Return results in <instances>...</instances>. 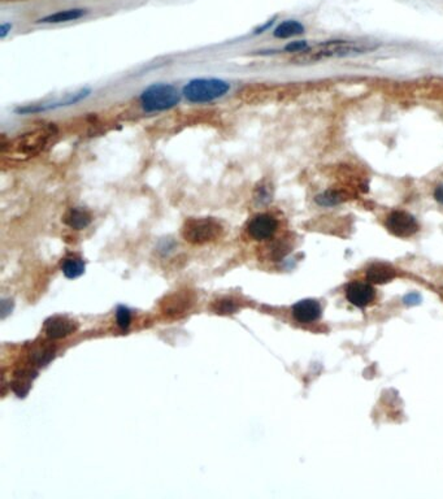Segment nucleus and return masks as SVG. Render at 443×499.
Segmentation results:
<instances>
[{
	"mask_svg": "<svg viewBox=\"0 0 443 499\" xmlns=\"http://www.w3.org/2000/svg\"><path fill=\"white\" fill-rule=\"evenodd\" d=\"M180 100H181V93L171 83L150 85L139 96L141 107L147 114L172 110L180 103Z\"/></svg>",
	"mask_w": 443,
	"mask_h": 499,
	"instance_id": "nucleus-2",
	"label": "nucleus"
},
{
	"mask_svg": "<svg viewBox=\"0 0 443 499\" xmlns=\"http://www.w3.org/2000/svg\"><path fill=\"white\" fill-rule=\"evenodd\" d=\"M343 200L342 194L338 191H334V190H329V191H325L322 194H320L319 197H316V202L319 203L320 206H336Z\"/></svg>",
	"mask_w": 443,
	"mask_h": 499,
	"instance_id": "nucleus-18",
	"label": "nucleus"
},
{
	"mask_svg": "<svg viewBox=\"0 0 443 499\" xmlns=\"http://www.w3.org/2000/svg\"><path fill=\"white\" fill-rule=\"evenodd\" d=\"M395 277V270L390 265L377 263L370 267L367 270V280L372 283H386Z\"/></svg>",
	"mask_w": 443,
	"mask_h": 499,
	"instance_id": "nucleus-11",
	"label": "nucleus"
},
{
	"mask_svg": "<svg viewBox=\"0 0 443 499\" xmlns=\"http://www.w3.org/2000/svg\"><path fill=\"white\" fill-rule=\"evenodd\" d=\"M293 315L295 320L302 324L316 322L321 316V306L315 299H304L293 307Z\"/></svg>",
	"mask_w": 443,
	"mask_h": 499,
	"instance_id": "nucleus-9",
	"label": "nucleus"
},
{
	"mask_svg": "<svg viewBox=\"0 0 443 499\" xmlns=\"http://www.w3.org/2000/svg\"><path fill=\"white\" fill-rule=\"evenodd\" d=\"M87 13V10H65L56 12L49 15L46 17H43L38 22L42 24H62V22H69V21L78 20L83 17Z\"/></svg>",
	"mask_w": 443,
	"mask_h": 499,
	"instance_id": "nucleus-14",
	"label": "nucleus"
},
{
	"mask_svg": "<svg viewBox=\"0 0 443 499\" xmlns=\"http://www.w3.org/2000/svg\"><path fill=\"white\" fill-rule=\"evenodd\" d=\"M434 198H435L440 203H442L443 204V185H441V186H438L435 189V191H434Z\"/></svg>",
	"mask_w": 443,
	"mask_h": 499,
	"instance_id": "nucleus-25",
	"label": "nucleus"
},
{
	"mask_svg": "<svg viewBox=\"0 0 443 499\" xmlns=\"http://www.w3.org/2000/svg\"><path fill=\"white\" fill-rule=\"evenodd\" d=\"M346 297L350 301L351 304L364 308L367 306H370L372 301H374L376 292L374 289L372 288L371 283H365V282H352L347 289H346Z\"/></svg>",
	"mask_w": 443,
	"mask_h": 499,
	"instance_id": "nucleus-8",
	"label": "nucleus"
},
{
	"mask_svg": "<svg viewBox=\"0 0 443 499\" xmlns=\"http://www.w3.org/2000/svg\"><path fill=\"white\" fill-rule=\"evenodd\" d=\"M230 91V83L220 78H196L186 83L182 95L190 103H211Z\"/></svg>",
	"mask_w": 443,
	"mask_h": 499,
	"instance_id": "nucleus-3",
	"label": "nucleus"
},
{
	"mask_svg": "<svg viewBox=\"0 0 443 499\" xmlns=\"http://www.w3.org/2000/svg\"><path fill=\"white\" fill-rule=\"evenodd\" d=\"M116 320H117L119 326L125 331L129 328V325L132 322V313L124 306H120L116 311Z\"/></svg>",
	"mask_w": 443,
	"mask_h": 499,
	"instance_id": "nucleus-19",
	"label": "nucleus"
},
{
	"mask_svg": "<svg viewBox=\"0 0 443 499\" xmlns=\"http://www.w3.org/2000/svg\"><path fill=\"white\" fill-rule=\"evenodd\" d=\"M277 228L279 222L275 216L269 213H259L248 222L247 231L251 238L255 240H266L275 236Z\"/></svg>",
	"mask_w": 443,
	"mask_h": 499,
	"instance_id": "nucleus-5",
	"label": "nucleus"
},
{
	"mask_svg": "<svg viewBox=\"0 0 443 499\" xmlns=\"http://www.w3.org/2000/svg\"><path fill=\"white\" fill-rule=\"evenodd\" d=\"M65 224L68 227H71L76 230H82L86 229L90 222H92V216L87 211H85L82 208H72L64 218Z\"/></svg>",
	"mask_w": 443,
	"mask_h": 499,
	"instance_id": "nucleus-12",
	"label": "nucleus"
},
{
	"mask_svg": "<svg viewBox=\"0 0 443 499\" xmlns=\"http://www.w3.org/2000/svg\"><path fill=\"white\" fill-rule=\"evenodd\" d=\"M62 273L65 274V277L68 279H77L80 276H82L85 272V261L80 256H68L65 258L62 264Z\"/></svg>",
	"mask_w": 443,
	"mask_h": 499,
	"instance_id": "nucleus-16",
	"label": "nucleus"
},
{
	"mask_svg": "<svg viewBox=\"0 0 443 499\" xmlns=\"http://www.w3.org/2000/svg\"><path fill=\"white\" fill-rule=\"evenodd\" d=\"M376 46L371 43L355 41H330L320 43L307 49L306 51L299 52L298 56L293 59V62L298 64H311V62H321L327 59H336V58H346L354 56L359 53H365L367 51L374 50Z\"/></svg>",
	"mask_w": 443,
	"mask_h": 499,
	"instance_id": "nucleus-1",
	"label": "nucleus"
},
{
	"mask_svg": "<svg viewBox=\"0 0 443 499\" xmlns=\"http://www.w3.org/2000/svg\"><path fill=\"white\" fill-rule=\"evenodd\" d=\"M309 49V44L306 41L291 42L286 47L285 51L288 52H303Z\"/></svg>",
	"mask_w": 443,
	"mask_h": 499,
	"instance_id": "nucleus-23",
	"label": "nucleus"
},
{
	"mask_svg": "<svg viewBox=\"0 0 443 499\" xmlns=\"http://www.w3.org/2000/svg\"><path fill=\"white\" fill-rule=\"evenodd\" d=\"M190 307L189 298L182 295H172L164 301V311L168 315H178Z\"/></svg>",
	"mask_w": 443,
	"mask_h": 499,
	"instance_id": "nucleus-17",
	"label": "nucleus"
},
{
	"mask_svg": "<svg viewBox=\"0 0 443 499\" xmlns=\"http://www.w3.org/2000/svg\"><path fill=\"white\" fill-rule=\"evenodd\" d=\"M52 358H53V351H52L51 349H44V350L35 353V360L38 362L40 365L49 363Z\"/></svg>",
	"mask_w": 443,
	"mask_h": 499,
	"instance_id": "nucleus-22",
	"label": "nucleus"
},
{
	"mask_svg": "<svg viewBox=\"0 0 443 499\" xmlns=\"http://www.w3.org/2000/svg\"><path fill=\"white\" fill-rule=\"evenodd\" d=\"M386 227L394 236L401 238H408L419 230V224L415 218L403 211H395L390 213L386 221Z\"/></svg>",
	"mask_w": 443,
	"mask_h": 499,
	"instance_id": "nucleus-6",
	"label": "nucleus"
},
{
	"mask_svg": "<svg viewBox=\"0 0 443 499\" xmlns=\"http://www.w3.org/2000/svg\"><path fill=\"white\" fill-rule=\"evenodd\" d=\"M74 331H76L74 322L64 316H53L44 322V332L52 340L67 337Z\"/></svg>",
	"mask_w": 443,
	"mask_h": 499,
	"instance_id": "nucleus-10",
	"label": "nucleus"
},
{
	"mask_svg": "<svg viewBox=\"0 0 443 499\" xmlns=\"http://www.w3.org/2000/svg\"><path fill=\"white\" fill-rule=\"evenodd\" d=\"M255 199L258 200L259 203H268L269 200L272 199V198H270L269 187L267 186V185H260V186L257 189Z\"/></svg>",
	"mask_w": 443,
	"mask_h": 499,
	"instance_id": "nucleus-21",
	"label": "nucleus"
},
{
	"mask_svg": "<svg viewBox=\"0 0 443 499\" xmlns=\"http://www.w3.org/2000/svg\"><path fill=\"white\" fill-rule=\"evenodd\" d=\"M223 233V227L215 218H190L185 222L182 230L184 238L194 243L203 245L218 238Z\"/></svg>",
	"mask_w": 443,
	"mask_h": 499,
	"instance_id": "nucleus-4",
	"label": "nucleus"
},
{
	"mask_svg": "<svg viewBox=\"0 0 443 499\" xmlns=\"http://www.w3.org/2000/svg\"><path fill=\"white\" fill-rule=\"evenodd\" d=\"M47 135H51V133H47V132H34L31 134H26L25 137L21 138V143L17 146H21L20 148L25 152H37L42 148V146L44 145L46 139H47Z\"/></svg>",
	"mask_w": 443,
	"mask_h": 499,
	"instance_id": "nucleus-13",
	"label": "nucleus"
},
{
	"mask_svg": "<svg viewBox=\"0 0 443 499\" xmlns=\"http://www.w3.org/2000/svg\"><path fill=\"white\" fill-rule=\"evenodd\" d=\"M215 311L216 313L221 315H227V313H233L237 310V306L234 301H229V299H223V301H217L215 303Z\"/></svg>",
	"mask_w": 443,
	"mask_h": 499,
	"instance_id": "nucleus-20",
	"label": "nucleus"
},
{
	"mask_svg": "<svg viewBox=\"0 0 443 499\" xmlns=\"http://www.w3.org/2000/svg\"><path fill=\"white\" fill-rule=\"evenodd\" d=\"M304 33V26L295 20H288L281 22L279 26L273 31V35L279 40H288L295 35H300Z\"/></svg>",
	"mask_w": 443,
	"mask_h": 499,
	"instance_id": "nucleus-15",
	"label": "nucleus"
},
{
	"mask_svg": "<svg viewBox=\"0 0 443 499\" xmlns=\"http://www.w3.org/2000/svg\"><path fill=\"white\" fill-rule=\"evenodd\" d=\"M10 29H12V25H10V24H3V25L0 26V38H6L7 34L10 33Z\"/></svg>",
	"mask_w": 443,
	"mask_h": 499,
	"instance_id": "nucleus-24",
	"label": "nucleus"
},
{
	"mask_svg": "<svg viewBox=\"0 0 443 499\" xmlns=\"http://www.w3.org/2000/svg\"><path fill=\"white\" fill-rule=\"evenodd\" d=\"M89 95H90V90L89 89H82V90H80L77 93L67 95L62 100H58V102H53V103L33 104V105H28V107H21L19 110H16V112L22 114H38V112L62 108V107H69L73 104L80 103L81 100L86 99Z\"/></svg>",
	"mask_w": 443,
	"mask_h": 499,
	"instance_id": "nucleus-7",
	"label": "nucleus"
}]
</instances>
